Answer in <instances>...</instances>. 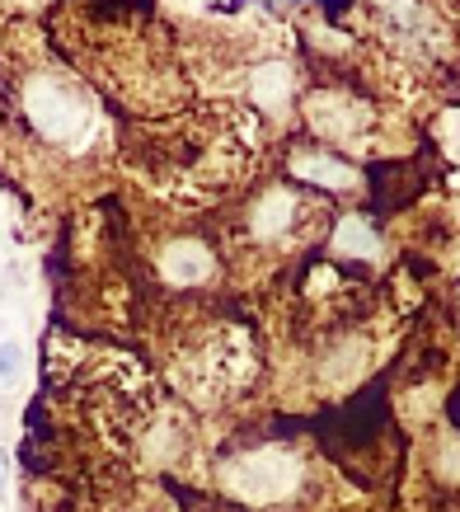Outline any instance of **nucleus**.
<instances>
[{"instance_id":"obj_1","label":"nucleus","mask_w":460,"mask_h":512,"mask_svg":"<svg viewBox=\"0 0 460 512\" xmlns=\"http://www.w3.org/2000/svg\"><path fill=\"white\" fill-rule=\"evenodd\" d=\"M19 343H0V381H15L19 376Z\"/></svg>"},{"instance_id":"obj_2","label":"nucleus","mask_w":460,"mask_h":512,"mask_svg":"<svg viewBox=\"0 0 460 512\" xmlns=\"http://www.w3.org/2000/svg\"><path fill=\"white\" fill-rule=\"evenodd\" d=\"M0 470H5V456H0ZM0 489H5V475H0Z\"/></svg>"},{"instance_id":"obj_3","label":"nucleus","mask_w":460,"mask_h":512,"mask_svg":"<svg viewBox=\"0 0 460 512\" xmlns=\"http://www.w3.org/2000/svg\"><path fill=\"white\" fill-rule=\"evenodd\" d=\"M451 414H456V404H451Z\"/></svg>"}]
</instances>
